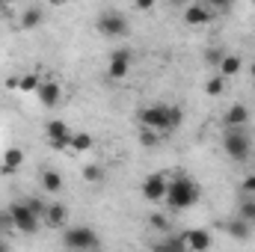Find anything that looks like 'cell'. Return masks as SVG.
I'll use <instances>...</instances> for the list:
<instances>
[{
	"label": "cell",
	"mask_w": 255,
	"mask_h": 252,
	"mask_svg": "<svg viewBox=\"0 0 255 252\" xmlns=\"http://www.w3.org/2000/svg\"><path fill=\"white\" fill-rule=\"evenodd\" d=\"M199 196H202L199 184L190 181L187 175H175L169 181V190H166V202H169L172 211H187V208H193L199 202Z\"/></svg>",
	"instance_id": "6da1fadb"
},
{
	"label": "cell",
	"mask_w": 255,
	"mask_h": 252,
	"mask_svg": "<svg viewBox=\"0 0 255 252\" xmlns=\"http://www.w3.org/2000/svg\"><path fill=\"white\" fill-rule=\"evenodd\" d=\"M6 211H9V220H12L15 232H21V235H36L39 232V217L27 208V202H12Z\"/></svg>",
	"instance_id": "7a4b0ae2"
},
{
	"label": "cell",
	"mask_w": 255,
	"mask_h": 252,
	"mask_svg": "<svg viewBox=\"0 0 255 252\" xmlns=\"http://www.w3.org/2000/svg\"><path fill=\"white\" fill-rule=\"evenodd\" d=\"M63 244L71 252H89L98 247V235L89 229V226H71L63 235Z\"/></svg>",
	"instance_id": "3957f363"
},
{
	"label": "cell",
	"mask_w": 255,
	"mask_h": 252,
	"mask_svg": "<svg viewBox=\"0 0 255 252\" xmlns=\"http://www.w3.org/2000/svg\"><path fill=\"white\" fill-rule=\"evenodd\" d=\"M223 148L232 160H247L253 154V139H250L247 130H229L223 136Z\"/></svg>",
	"instance_id": "277c9868"
},
{
	"label": "cell",
	"mask_w": 255,
	"mask_h": 252,
	"mask_svg": "<svg viewBox=\"0 0 255 252\" xmlns=\"http://www.w3.org/2000/svg\"><path fill=\"white\" fill-rule=\"evenodd\" d=\"M98 33H104L107 39H119V36H125V33H128L125 15H122V12H116V9L101 12V15H98Z\"/></svg>",
	"instance_id": "5b68a950"
},
{
	"label": "cell",
	"mask_w": 255,
	"mask_h": 252,
	"mask_svg": "<svg viewBox=\"0 0 255 252\" xmlns=\"http://www.w3.org/2000/svg\"><path fill=\"white\" fill-rule=\"evenodd\" d=\"M139 122L145 130H169V107L166 104H154V107H145L139 110Z\"/></svg>",
	"instance_id": "8992f818"
},
{
	"label": "cell",
	"mask_w": 255,
	"mask_h": 252,
	"mask_svg": "<svg viewBox=\"0 0 255 252\" xmlns=\"http://www.w3.org/2000/svg\"><path fill=\"white\" fill-rule=\"evenodd\" d=\"M71 130H68V125L65 122H60V119H51L48 122V139H51V145L57 148V151H65V148H71Z\"/></svg>",
	"instance_id": "52a82bcc"
},
{
	"label": "cell",
	"mask_w": 255,
	"mask_h": 252,
	"mask_svg": "<svg viewBox=\"0 0 255 252\" xmlns=\"http://www.w3.org/2000/svg\"><path fill=\"white\" fill-rule=\"evenodd\" d=\"M181 238H184V244H187V252H208L211 244H214V238H211L208 229H187Z\"/></svg>",
	"instance_id": "ba28073f"
},
{
	"label": "cell",
	"mask_w": 255,
	"mask_h": 252,
	"mask_svg": "<svg viewBox=\"0 0 255 252\" xmlns=\"http://www.w3.org/2000/svg\"><path fill=\"white\" fill-rule=\"evenodd\" d=\"M166 190H169V181H166L160 172H154V175H148V178L142 181V196H145L148 202H160V199H166Z\"/></svg>",
	"instance_id": "9c48e42d"
},
{
	"label": "cell",
	"mask_w": 255,
	"mask_h": 252,
	"mask_svg": "<svg viewBox=\"0 0 255 252\" xmlns=\"http://www.w3.org/2000/svg\"><path fill=\"white\" fill-rule=\"evenodd\" d=\"M128 71H130V51H128V48H119V51H113L107 74H110L113 80H125Z\"/></svg>",
	"instance_id": "30bf717a"
},
{
	"label": "cell",
	"mask_w": 255,
	"mask_h": 252,
	"mask_svg": "<svg viewBox=\"0 0 255 252\" xmlns=\"http://www.w3.org/2000/svg\"><path fill=\"white\" fill-rule=\"evenodd\" d=\"M247 122H250V107L247 104H232L226 110V116H223V125L229 127V130H244Z\"/></svg>",
	"instance_id": "8fae6325"
},
{
	"label": "cell",
	"mask_w": 255,
	"mask_h": 252,
	"mask_svg": "<svg viewBox=\"0 0 255 252\" xmlns=\"http://www.w3.org/2000/svg\"><path fill=\"white\" fill-rule=\"evenodd\" d=\"M211 18H214V12H211V6L208 3H193V6H187L184 9V21L187 24H211Z\"/></svg>",
	"instance_id": "7c38bea8"
},
{
	"label": "cell",
	"mask_w": 255,
	"mask_h": 252,
	"mask_svg": "<svg viewBox=\"0 0 255 252\" xmlns=\"http://www.w3.org/2000/svg\"><path fill=\"white\" fill-rule=\"evenodd\" d=\"M226 235L229 238H235V241H250L253 238V226L250 223H244L241 217H232V220H226Z\"/></svg>",
	"instance_id": "4fadbf2b"
},
{
	"label": "cell",
	"mask_w": 255,
	"mask_h": 252,
	"mask_svg": "<svg viewBox=\"0 0 255 252\" xmlns=\"http://www.w3.org/2000/svg\"><path fill=\"white\" fill-rule=\"evenodd\" d=\"M39 101H42V107H57L60 104V95H63V89H60V83H54V80H48V83H42L39 86Z\"/></svg>",
	"instance_id": "5bb4252c"
},
{
	"label": "cell",
	"mask_w": 255,
	"mask_h": 252,
	"mask_svg": "<svg viewBox=\"0 0 255 252\" xmlns=\"http://www.w3.org/2000/svg\"><path fill=\"white\" fill-rule=\"evenodd\" d=\"M241 68H244V60L238 54H226L220 63V77H235V74H241Z\"/></svg>",
	"instance_id": "9a60e30c"
},
{
	"label": "cell",
	"mask_w": 255,
	"mask_h": 252,
	"mask_svg": "<svg viewBox=\"0 0 255 252\" xmlns=\"http://www.w3.org/2000/svg\"><path fill=\"white\" fill-rule=\"evenodd\" d=\"M151 252H187V244H184V238L181 235H175V238H166V241H157Z\"/></svg>",
	"instance_id": "2e32d148"
},
{
	"label": "cell",
	"mask_w": 255,
	"mask_h": 252,
	"mask_svg": "<svg viewBox=\"0 0 255 252\" xmlns=\"http://www.w3.org/2000/svg\"><path fill=\"white\" fill-rule=\"evenodd\" d=\"M21 163H24V151L21 148H6V154H3V172H18Z\"/></svg>",
	"instance_id": "e0dca14e"
},
{
	"label": "cell",
	"mask_w": 255,
	"mask_h": 252,
	"mask_svg": "<svg viewBox=\"0 0 255 252\" xmlns=\"http://www.w3.org/2000/svg\"><path fill=\"white\" fill-rule=\"evenodd\" d=\"M42 18H45L42 6H27V9H24V15H21V27L33 30V27H39V24H42Z\"/></svg>",
	"instance_id": "ac0fdd59"
},
{
	"label": "cell",
	"mask_w": 255,
	"mask_h": 252,
	"mask_svg": "<svg viewBox=\"0 0 255 252\" xmlns=\"http://www.w3.org/2000/svg\"><path fill=\"white\" fill-rule=\"evenodd\" d=\"M238 217H241L244 223L255 226V196H244V199H241V205H238Z\"/></svg>",
	"instance_id": "d6986e66"
},
{
	"label": "cell",
	"mask_w": 255,
	"mask_h": 252,
	"mask_svg": "<svg viewBox=\"0 0 255 252\" xmlns=\"http://www.w3.org/2000/svg\"><path fill=\"white\" fill-rule=\"evenodd\" d=\"M65 217H68V211H65V205H48V211H45V223L48 226H63Z\"/></svg>",
	"instance_id": "ffe728a7"
},
{
	"label": "cell",
	"mask_w": 255,
	"mask_h": 252,
	"mask_svg": "<svg viewBox=\"0 0 255 252\" xmlns=\"http://www.w3.org/2000/svg\"><path fill=\"white\" fill-rule=\"evenodd\" d=\"M39 86H42V80H39V74H36V71H27V74H21V77H18V89H21V92H33V95H36V92H39Z\"/></svg>",
	"instance_id": "44dd1931"
},
{
	"label": "cell",
	"mask_w": 255,
	"mask_h": 252,
	"mask_svg": "<svg viewBox=\"0 0 255 252\" xmlns=\"http://www.w3.org/2000/svg\"><path fill=\"white\" fill-rule=\"evenodd\" d=\"M42 187L48 190V193H60V190H63V175H60L57 169H45V175H42Z\"/></svg>",
	"instance_id": "7402d4cb"
},
{
	"label": "cell",
	"mask_w": 255,
	"mask_h": 252,
	"mask_svg": "<svg viewBox=\"0 0 255 252\" xmlns=\"http://www.w3.org/2000/svg\"><path fill=\"white\" fill-rule=\"evenodd\" d=\"M92 148V136L89 133H74L71 136V151H89Z\"/></svg>",
	"instance_id": "603a6c76"
},
{
	"label": "cell",
	"mask_w": 255,
	"mask_h": 252,
	"mask_svg": "<svg viewBox=\"0 0 255 252\" xmlns=\"http://www.w3.org/2000/svg\"><path fill=\"white\" fill-rule=\"evenodd\" d=\"M83 178H86V181H92V184L104 181V166H98V163H89V166H83Z\"/></svg>",
	"instance_id": "cb8c5ba5"
},
{
	"label": "cell",
	"mask_w": 255,
	"mask_h": 252,
	"mask_svg": "<svg viewBox=\"0 0 255 252\" xmlns=\"http://www.w3.org/2000/svg\"><path fill=\"white\" fill-rule=\"evenodd\" d=\"M223 89H226V77H220V74H217V77H211V80H208V86H205V92H208V95H214V98H217V95H223Z\"/></svg>",
	"instance_id": "d4e9b609"
},
{
	"label": "cell",
	"mask_w": 255,
	"mask_h": 252,
	"mask_svg": "<svg viewBox=\"0 0 255 252\" xmlns=\"http://www.w3.org/2000/svg\"><path fill=\"white\" fill-rule=\"evenodd\" d=\"M24 202H27V208H30V211H33L39 220H45V211H48V205H45L42 199H24Z\"/></svg>",
	"instance_id": "484cf974"
},
{
	"label": "cell",
	"mask_w": 255,
	"mask_h": 252,
	"mask_svg": "<svg viewBox=\"0 0 255 252\" xmlns=\"http://www.w3.org/2000/svg\"><path fill=\"white\" fill-rule=\"evenodd\" d=\"M148 226L157 229V232H169V220H166L163 214H151V217H148Z\"/></svg>",
	"instance_id": "4316f807"
},
{
	"label": "cell",
	"mask_w": 255,
	"mask_h": 252,
	"mask_svg": "<svg viewBox=\"0 0 255 252\" xmlns=\"http://www.w3.org/2000/svg\"><path fill=\"white\" fill-rule=\"evenodd\" d=\"M223 57H226V51H223V48H217V45H214V48H208V54H205V60H208L211 65H217V68H220V63H223Z\"/></svg>",
	"instance_id": "83f0119b"
},
{
	"label": "cell",
	"mask_w": 255,
	"mask_h": 252,
	"mask_svg": "<svg viewBox=\"0 0 255 252\" xmlns=\"http://www.w3.org/2000/svg\"><path fill=\"white\" fill-rule=\"evenodd\" d=\"M12 232V220H9V211H0V238Z\"/></svg>",
	"instance_id": "f1b7e54d"
},
{
	"label": "cell",
	"mask_w": 255,
	"mask_h": 252,
	"mask_svg": "<svg viewBox=\"0 0 255 252\" xmlns=\"http://www.w3.org/2000/svg\"><path fill=\"white\" fill-rule=\"evenodd\" d=\"M181 119H184L181 107H169V127H178L181 125Z\"/></svg>",
	"instance_id": "f546056e"
},
{
	"label": "cell",
	"mask_w": 255,
	"mask_h": 252,
	"mask_svg": "<svg viewBox=\"0 0 255 252\" xmlns=\"http://www.w3.org/2000/svg\"><path fill=\"white\" fill-rule=\"evenodd\" d=\"M241 190H244V196H255V172H253V175H247V178H244V184H241Z\"/></svg>",
	"instance_id": "4dcf8cb0"
},
{
	"label": "cell",
	"mask_w": 255,
	"mask_h": 252,
	"mask_svg": "<svg viewBox=\"0 0 255 252\" xmlns=\"http://www.w3.org/2000/svg\"><path fill=\"white\" fill-rule=\"evenodd\" d=\"M139 139H142V145H154V142H157V133H154V130H145V127H142Z\"/></svg>",
	"instance_id": "1f68e13d"
},
{
	"label": "cell",
	"mask_w": 255,
	"mask_h": 252,
	"mask_svg": "<svg viewBox=\"0 0 255 252\" xmlns=\"http://www.w3.org/2000/svg\"><path fill=\"white\" fill-rule=\"evenodd\" d=\"M0 252H12V250H9V244H6V241H0Z\"/></svg>",
	"instance_id": "d6a6232c"
},
{
	"label": "cell",
	"mask_w": 255,
	"mask_h": 252,
	"mask_svg": "<svg viewBox=\"0 0 255 252\" xmlns=\"http://www.w3.org/2000/svg\"><path fill=\"white\" fill-rule=\"evenodd\" d=\"M253 77H255V65H253Z\"/></svg>",
	"instance_id": "836d02e7"
}]
</instances>
